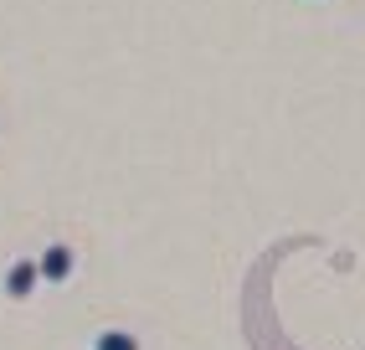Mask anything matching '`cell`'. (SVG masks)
<instances>
[{
    "label": "cell",
    "instance_id": "cell-2",
    "mask_svg": "<svg viewBox=\"0 0 365 350\" xmlns=\"http://www.w3.org/2000/svg\"><path fill=\"white\" fill-rule=\"evenodd\" d=\"M36 279H41V263H36V258H21V263H11V273H6V294H11V299H31Z\"/></svg>",
    "mask_w": 365,
    "mask_h": 350
},
{
    "label": "cell",
    "instance_id": "cell-3",
    "mask_svg": "<svg viewBox=\"0 0 365 350\" xmlns=\"http://www.w3.org/2000/svg\"><path fill=\"white\" fill-rule=\"evenodd\" d=\"M93 350H139V340L129 330H103L98 340H93Z\"/></svg>",
    "mask_w": 365,
    "mask_h": 350
},
{
    "label": "cell",
    "instance_id": "cell-1",
    "mask_svg": "<svg viewBox=\"0 0 365 350\" xmlns=\"http://www.w3.org/2000/svg\"><path fill=\"white\" fill-rule=\"evenodd\" d=\"M36 263H41V279H46V284H67V279H72V268H78V253H72L67 242H52Z\"/></svg>",
    "mask_w": 365,
    "mask_h": 350
}]
</instances>
